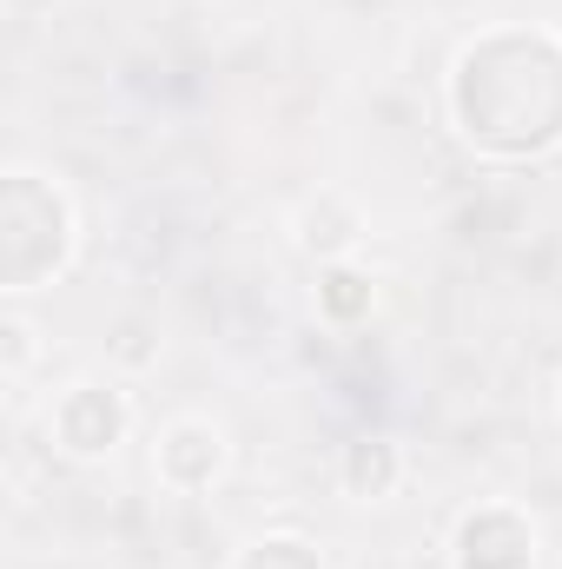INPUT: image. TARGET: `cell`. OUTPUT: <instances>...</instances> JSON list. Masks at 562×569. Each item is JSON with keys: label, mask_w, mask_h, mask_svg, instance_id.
Wrapping results in <instances>:
<instances>
[{"label": "cell", "mask_w": 562, "mask_h": 569, "mask_svg": "<svg viewBox=\"0 0 562 569\" xmlns=\"http://www.w3.org/2000/svg\"><path fill=\"white\" fill-rule=\"evenodd\" d=\"M450 133L476 159H550L562 146V33L556 27H483L443 73Z\"/></svg>", "instance_id": "6da1fadb"}, {"label": "cell", "mask_w": 562, "mask_h": 569, "mask_svg": "<svg viewBox=\"0 0 562 569\" xmlns=\"http://www.w3.org/2000/svg\"><path fill=\"white\" fill-rule=\"evenodd\" d=\"M80 252V219L60 179L33 172V166H7L0 172V291L27 298L40 284H53Z\"/></svg>", "instance_id": "7a4b0ae2"}, {"label": "cell", "mask_w": 562, "mask_h": 569, "mask_svg": "<svg viewBox=\"0 0 562 569\" xmlns=\"http://www.w3.org/2000/svg\"><path fill=\"white\" fill-rule=\"evenodd\" d=\"M47 430H53V450L73 457V463H107L127 437H133V398L113 385V378H73L53 411H47Z\"/></svg>", "instance_id": "3957f363"}, {"label": "cell", "mask_w": 562, "mask_h": 569, "mask_svg": "<svg viewBox=\"0 0 562 569\" xmlns=\"http://www.w3.org/2000/svg\"><path fill=\"white\" fill-rule=\"evenodd\" d=\"M536 517L516 503H470L450 523V569H536Z\"/></svg>", "instance_id": "277c9868"}, {"label": "cell", "mask_w": 562, "mask_h": 569, "mask_svg": "<svg viewBox=\"0 0 562 569\" xmlns=\"http://www.w3.org/2000/svg\"><path fill=\"white\" fill-rule=\"evenodd\" d=\"M225 430L212 418H172V425L152 437V477L172 490V497H199L225 477Z\"/></svg>", "instance_id": "5b68a950"}, {"label": "cell", "mask_w": 562, "mask_h": 569, "mask_svg": "<svg viewBox=\"0 0 562 569\" xmlns=\"http://www.w3.org/2000/svg\"><path fill=\"white\" fill-rule=\"evenodd\" d=\"M338 490L351 503H384L404 490V443L384 437V430H364L338 450Z\"/></svg>", "instance_id": "8992f818"}, {"label": "cell", "mask_w": 562, "mask_h": 569, "mask_svg": "<svg viewBox=\"0 0 562 569\" xmlns=\"http://www.w3.org/2000/svg\"><path fill=\"white\" fill-rule=\"evenodd\" d=\"M291 232H298V252H304V259L331 266V259H351V252H358V239H364V212H358L344 192H318V199L298 206Z\"/></svg>", "instance_id": "52a82bcc"}, {"label": "cell", "mask_w": 562, "mask_h": 569, "mask_svg": "<svg viewBox=\"0 0 562 569\" xmlns=\"http://www.w3.org/2000/svg\"><path fill=\"white\" fill-rule=\"evenodd\" d=\"M311 305H318V318H324V325L358 331V325H371V311H378V279H371L358 259H331V266H318Z\"/></svg>", "instance_id": "ba28073f"}, {"label": "cell", "mask_w": 562, "mask_h": 569, "mask_svg": "<svg viewBox=\"0 0 562 569\" xmlns=\"http://www.w3.org/2000/svg\"><path fill=\"white\" fill-rule=\"evenodd\" d=\"M225 569H331V563H324V550H318L311 537H298V530H265V537H252Z\"/></svg>", "instance_id": "9c48e42d"}, {"label": "cell", "mask_w": 562, "mask_h": 569, "mask_svg": "<svg viewBox=\"0 0 562 569\" xmlns=\"http://www.w3.org/2000/svg\"><path fill=\"white\" fill-rule=\"evenodd\" d=\"M33 358H40V331H33V318L7 311V318H0V378L20 385V378L33 371Z\"/></svg>", "instance_id": "30bf717a"}, {"label": "cell", "mask_w": 562, "mask_h": 569, "mask_svg": "<svg viewBox=\"0 0 562 569\" xmlns=\"http://www.w3.org/2000/svg\"><path fill=\"white\" fill-rule=\"evenodd\" d=\"M140 338L145 331L127 318V325H120V358H127V365H145V358H152V345H140Z\"/></svg>", "instance_id": "8fae6325"}, {"label": "cell", "mask_w": 562, "mask_h": 569, "mask_svg": "<svg viewBox=\"0 0 562 569\" xmlns=\"http://www.w3.org/2000/svg\"><path fill=\"white\" fill-rule=\"evenodd\" d=\"M556 411H562V378H556Z\"/></svg>", "instance_id": "7c38bea8"}]
</instances>
